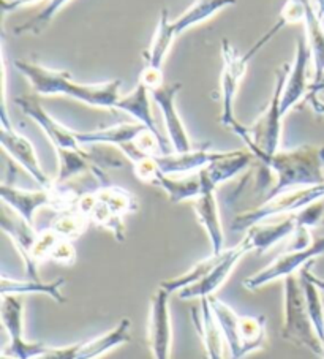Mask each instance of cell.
<instances>
[{
	"instance_id": "cell-1",
	"label": "cell",
	"mask_w": 324,
	"mask_h": 359,
	"mask_svg": "<svg viewBox=\"0 0 324 359\" xmlns=\"http://www.w3.org/2000/svg\"><path fill=\"white\" fill-rule=\"evenodd\" d=\"M236 2L238 0H195L174 21H170L166 10H161L157 29H155L151 45H149L146 51V64L141 70L140 81L144 83L151 90L165 84L163 64L171 51L174 41L180 35L185 34L187 30L210 20L219 11L233 7Z\"/></svg>"
},
{
	"instance_id": "cell-2",
	"label": "cell",
	"mask_w": 324,
	"mask_h": 359,
	"mask_svg": "<svg viewBox=\"0 0 324 359\" xmlns=\"http://www.w3.org/2000/svg\"><path fill=\"white\" fill-rule=\"evenodd\" d=\"M15 67L32 86L36 95H64L89 107L103 109H116V104L121 98V79L84 84L73 81L68 72L54 70L36 62L18 59L15 60Z\"/></svg>"
},
{
	"instance_id": "cell-3",
	"label": "cell",
	"mask_w": 324,
	"mask_h": 359,
	"mask_svg": "<svg viewBox=\"0 0 324 359\" xmlns=\"http://www.w3.org/2000/svg\"><path fill=\"white\" fill-rule=\"evenodd\" d=\"M258 162L276 175V184L267 190L263 201L283 191L324 182V146L305 144L290 151L280 149L272 156L259 157Z\"/></svg>"
},
{
	"instance_id": "cell-4",
	"label": "cell",
	"mask_w": 324,
	"mask_h": 359,
	"mask_svg": "<svg viewBox=\"0 0 324 359\" xmlns=\"http://www.w3.org/2000/svg\"><path fill=\"white\" fill-rule=\"evenodd\" d=\"M288 26V21L283 16L278 15V20L274 22V26L263 34L259 39L253 43V46L247 49L245 53L239 54L231 43L227 39L222 40V81H220V92H222V114L220 122L223 127L231 130L239 121L234 116V103L236 97L241 88L242 79H244L247 68L250 62L257 57L258 53L264 46L276 39L278 32Z\"/></svg>"
},
{
	"instance_id": "cell-5",
	"label": "cell",
	"mask_w": 324,
	"mask_h": 359,
	"mask_svg": "<svg viewBox=\"0 0 324 359\" xmlns=\"http://www.w3.org/2000/svg\"><path fill=\"white\" fill-rule=\"evenodd\" d=\"M76 209L90 224L108 230L117 241L126 238L127 215L138 210V200L132 191L119 185L106 184L90 194L78 198Z\"/></svg>"
},
{
	"instance_id": "cell-6",
	"label": "cell",
	"mask_w": 324,
	"mask_h": 359,
	"mask_svg": "<svg viewBox=\"0 0 324 359\" xmlns=\"http://www.w3.org/2000/svg\"><path fill=\"white\" fill-rule=\"evenodd\" d=\"M291 64H283L276 73V83H274L272 97L263 114L252 127L238 122L231 128L233 132L244 141L247 151L252 152L255 160L264 156H272L280 151V141H282V94L285 88L286 76H288Z\"/></svg>"
},
{
	"instance_id": "cell-7",
	"label": "cell",
	"mask_w": 324,
	"mask_h": 359,
	"mask_svg": "<svg viewBox=\"0 0 324 359\" xmlns=\"http://www.w3.org/2000/svg\"><path fill=\"white\" fill-rule=\"evenodd\" d=\"M209 304L223 342L229 350V359H241L264 345L266 318L263 315H239L231 306L215 296H210Z\"/></svg>"
},
{
	"instance_id": "cell-8",
	"label": "cell",
	"mask_w": 324,
	"mask_h": 359,
	"mask_svg": "<svg viewBox=\"0 0 324 359\" xmlns=\"http://www.w3.org/2000/svg\"><path fill=\"white\" fill-rule=\"evenodd\" d=\"M282 336L288 342L309 348L311 353L323 358V342L318 337L307 307H305L301 280L295 274L283 278Z\"/></svg>"
},
{
	"instance_id": "cell-9",
	"label": "cell",
	"mask_w": 324,
	"mask_h": 359,
	"mask_svg": "<svg viewBox=\"0 0 324 359\" xmlns=\"http://www.w3.org/2000/svg\"><path fill=\"white\" fill-rule=\"evenodd\" d=\"M321 200H324V182L283 191V194L274 196L271 200L263 201L258 208L239 214L233 220L231 228L234 231H247L250 226L278 217V215L301 212L302 209Z\"/></svg>"
},
{
	"instance_id": "cell-10",
	"label": "cell",
	"mask_w": 324,
	"mask_h": 359,
	"mask_svg": "<svg viewBox=\"0 0 324 359\" xmlns=\"http://www.w3.org/2000/svg\"><path fill=\"white\" fill-rule=\"evenodd\" d=\"M321 255H324V236L311 239L309 244L297 245L296 249L277 257L271 264L258 271L257 274L247 277L244 280V287L250 292H255V290L263 288L264 285L278 280V278L292 276L297 269L304 268L309 263H313Z\"/></svg>"
},
{
	"instance_id": "cell-11",
	"label": "cell",
	"mask_w": 324,
	"mask_h": 359,
	"mask_svg": "<svg viewBox=\"0 0 324 359\" xmlns=\"http://www.w3.org/2000/svg\"><path fill=\"white\" fill-rule=\"evenodd\" d=\"M2 321L8 334V345L2 355L16 359H34L45 353L49 346L41 342H29L24 339L22 301L18 294H2Z\"/></svg>"
},
{
	"instance_id": "cell-12",
	"label": "cell",
	"mask_w": 324,
	"mask_h": 359,
	"mask_svg": "<svg viewBox=\"0 0 324 359\" xmlns=\"http://www.w3.org/2000/svg\"><path fill=\"white\" fill-rule=\"evenodd\" d=\"M15 103L30 121H34L43 130L49 142L54 146L55 152L84 149V146L78 141L76 132L55 121L40 103L39 98L34 95H21L16 98Z\"/></svg>"
},
{
	"instance_id": "cell-13",
	"label": "cell",
	"mask_w": 324,
	"mask_h": 359,
	"mask_svg": "<svg viewBox=\"0 0 324 359\" xmlns=\"http://www.w3.org/2000/svg\"><path fill=\"white\" fill-rule=\"evenodd\" d=\"M248 252H252V247L245 238H242L239 244H236L234 247H231V249H225L220 253V258L214 266V269H212L201 282L180 290L177 293L179 298L182 301H187V299H195V298L204 299V298H210V296H214V293L227 282V278L231 276V272L234 271L236 266H238V263L247 255Z\"/></svg>"
},
{
	"instance_id": "cell-14",
	"label": "cell",
	"mask_w": 324,
	"mask_h": 359,
	"mask_svg": "<svg viewBox=\"0 0 324 359\" xmlns=\"http://www.w3.org/2000/svg\"><path fill=\"white\" fill-rule=\"evenodd\" d=\"M180 89H182L180 83H165L151 90L152 100L157 104L161 117H163L166 135L171 142L173 152H187L193 149L190 136L187 133L182 119H180L176 104V97Z\"/></svg>"
},
{
	"instance_id": "cell-15",
	"label": "cell",
	"mask_w": 324,
	"mask_h": 359,
	"mask_svg": "<svg viewBox=\"0 0 324 359\" xmlns=\"http://www.w3.org/2000/svg\"><path fill=\"white\" fill-rule=\"evenodd\" d=\"M170 293L158 288L151 299L147 320V340L154 359H171L173 326L170 311Z\"/></svg>"
},
{
	"instance_id": "cell-16",
	"label": "cell",
	"mask_w": 324,
	"mask_h": 359,
	"mask_svg": "<svg viewBox=\"0 0 324 359\" xmlns=\"http://www.w3.org/2000/svg\"><path fill=\"white\" fill-rule=\"evenodd\" d=\"M0 142H2V147L4 151L7 152V156L13 160V162L20 165L21 168L40 185V187H53L54 179L49 177L46 172L43 171L35 147L29 138H26V136L21 135L20 132H16L13 126H10L0 128Z\"/></svg>"
},
{
	"instance_id": "cell-17",
	"label": "cell",
	"mask_w": 324,
	"mask_h": 359,
	"mask_svg": "<svg viewBox=\"0 0 324 359\" xmlns=\"http://www.w3.org/2000/svg\"><path fill=\"white\" fill-rule=\"evenodd\" d=\"M311 62V51L307 40L302 35L297 40L296 45V54L295 60L290 65L288 76H286L283 94H282V114L286 116L290 113V109L296 107L299 102H302L304 98H307V94L310 90L309 83V65Z\"/></svg>"
},
{
	"instance_id": "cell-18",
	"label": "cell",
	"mask_w": 324,
	"mask_h": 359,
	"mask_svg": "<svg viewBox=\"0 0 324 359\" xmlns=\"http://www.w3.org/2000/svg\"><path fill=\"white\" fill-rule=\"evenodd\" d=\"M199 179H201V176H199ZM201 184L203 190L196 200L193 201V208H195L199 225L204 228L205 234H208L212 253H222L225 250V231H223L219 204H217L215 187L204 182L203 179Z\"/></svg>"
},
{
	"instance_id": "cell-19",
	"label": "cell",
	"mask_w": 324,
	"mask_h": 359,
	"mask_svg": "<svg viewBox=\"0 0 324 359\" xmlns=\"http://www.w3.org/2000/svg\"><path fill=\"white\" fill-rule=\"evenodd\" d=\"M223 156L222 151H210L208 146L198 147L187 152H166L157 154L155 162L158 170L166 176H187L203 170L204 166L220 158Z\"/></svg>"
},
{
	"instance_id": "cell-20",
	"label": "cell",
	"mask_w": 324,
	"mask_h": 359,
	"mask_svg": "<svg viewBox=\"0 0 324 359\" xmlns=\"http://www.w3.org/2000/svg\"><path fill=\"white\" fill-rule=\"evenodd\" d=\"M0 226H2V231L11 239V243H13V245L16 247L18 253L21 255L24 262V268H26V272H27V277L34 278V280H39L40 278L39 269L34 268L32 259H30V253H32L39 231L35 230L34 225L27 224L26 220L21 219L20 215L13 212L11 209L2 210Z\"/></svg>"
},
{
	"instance_id": "cell-21",
	"label": "cell",
	"mask_w": 324,
	"mask_h": 359,
	"mask_svg": "<svg viewBox=\"0 0 324 359\" xmlns=\"http://www.w3.org/2000/svg\"><path fill=\"white\" fill-rule=\"evenodd\" d=\"M297 215L290 214L286 215L283 220L274 222V224H266V222H261L248 228L245 231V239L252 247V252L264 253L269 250L271 247L276 245L280 241L285 238L291 236L297 231Z\"/></svg>"
},
{
	"instance_id": "cell-22",
	"label": "cell",
	"mask_w": 324,
	"mask_h": 359,
	"mask_svg": "<svg viewBox=\"0 0 324 359\" xmlns=\"http://www.w3.org/2000/svg\"><path fill=\"white\" fill-rule=\"evenodd\" d=\"M255 157L250 151H223V156L214 162L199 170V176L203 181L208 182L212 187H219L220 184L229 181L244 171Z\"/></svg>"
},
{
	"instance_id": "cell-23",
	"label": "cell",
	"mask_w": 324,
	"mask_h": 359,
	"mask_svg": "<svg viewBox=\"0 0 324 359\" xmlns=\"http://www.w3.org/2000/svg\"><path fill=\"white\" fill-rule=\"evenodd\" d=\"M149 130L146 126L136 123H117V126L92 130V132H76L78 141L86 146H97V144H109L116 146L117 149L130 142H135L140 136Z\"/></svg>"
},
{
	"instance_id": "cell-24",
	"label": "cell",
	"mask_w": 324,
	"mask_h": 359,
	"mask_svg": "<svg viewBox=\"0 0 324 359\" xmlns=\"http://www.w3.org/2000/svg\"><path fill=\"white\" fill-rule=\"evenodd\" d=\"M151 89L138 79V83H136L133 90H130L127 95H121L119 102L116 104V109L123 111V113L132 116L133 119H136L140 123H142V126H146L151 130L161 142H165L163 136H161L157 126H155L151 108Z\"/></svg>"
},
{
	"instance_id": "cell-25",
	"label": "cell",
	"mask_w": 324,
	"mask_h": 359,
	"mask_svg": "<svg viewBox=\"0 0 324 359\" xmlns=\"http://www.w3.org/2000/svg\"><path fill=\"white\" fill-rule=\"evenodd\" d=\"M130 326H132V321L128 318H122L109 331L100 334V336L90 340H86V342H79L76 359H98L111 350L117 348V346L130 342Z\"/></svg>"
},
{
	"instance_id": "cell-26",
	"label": "cell",
	"mask_w": 324,
	"mask_h": 359,
	"mask_svg": "<svg viewBox=\"0 0 324 359\" xmlns=\"http://www.w3.org/2000/svg\"><path fill=\"white\" fill-rule=\"evenodd\" d=\"M304 36L310 46L315 70V78L311 83H318L324 76V26L311 0H304Z\"/></svg>"
},
{
	"instance_id": "cell-27",
	"label": "cell",
	"mask_w": 324,
	"mask_h": 359,
	"mask_svg": "<svg viewBox=\"0 0 324 359\" xmlns=\"http://www.w3.org/2000/svg\"><path fill=\"white\" fill-rule=\"evenodd\" d=\"M152 185H157L163 190L171 203L195 201L203 190L198 172L187 176H166L160 171Z\"/></svg>"
},
{
	"instance_id": "cell-28",
	"label": "cell",
	"mask_w": 324,
	"mask_h": 359,
	"mask_svg": "<svg viewBox=\"0 0 324 359\" xmlns=\"http://www.w3.org/2000/svg\"><path fill=\"white\" fill-rule=\"evenodd\" d=\"M193 318H195L196 327L199 331V336H201L205 355L209 359H227L223 355V337L219 330V325H217L214 312H212L209 298L203 299L201 304V312L193 313Z\"/></svg>"
},
{
	"instance_id": "cell-29",
	"label": "cell",
	"mask_w": 324,
	"mask_h": 359,
	"mask_svg": "<svg viewBox=\"0 0 324 359\" xmlns=\"http://www.w3.org/2000/svg\"><path fill=\"white\" fill-rule=\"evenodd\" d=\"M65 283L64 278H58L54 282H41L34 280V278H27V280H20V278H11L8 276H2V282H0V292L2 294H34L41 293L53 298L58 302H65L64 294H62V285Z\"/></svg>"
},
{
	"instance_id": "cell-30",
	"label": "cell",
	"mask_w": 324,
	"mask_h": 359,
	"mask_svg": "<svg viewBox=\"0 0 324 359\" xmlns=\"http://www.w3.org/2000/svg\"><path fill=\"white\" fill-rule=\"evenodd\" d=\"M299 280H301L305 307H307L311 323H313L318 337H320L321 342H324V296L321 290L310 280L307 271H305V266L302 268L301 274H299Z\"/></svg>"
},
{
	"instance_id": "cell-31",
	"label": "cell",
	"mask_w": 324,
	"mask_h": 359,
	"mask_svg": "<svg viewBox=\"0 0 324 359\" xmlns=\"http://www.w3.org/2000/svg\"><path fill=\"white\" fill-rule=\"evenodd\" d=\"M219 258H220V253H210L208 258L198 262L191 269L185 271L184 274L173 277V278H170V280H163L160 283V287L166 290L170 294L179 293L180 290L191 287V285L201 282L203 278L208 276L212 269H214V266L217 264V262H219Z\"/></svg>"
},
{
	"instance_id": "cell-32",
	"label": "cell",
	"mask_w": 324,
	"mask_h": 359,
	"mask_svg": "<svg viewBox=\"0 0 324 359\" xmlns=\"http://www.w3.org/2000/svg\"><path fill=\"white\" fill-rule=\"evenodd\" d=\"M89 219L84 214H81L78 209L65 210V212H59L58 217L54 219L51 225L55 233H59L62 238L74 241L78 239L81 234L86 231V228L89 226Z\"/></svg>"
},
{
	"instance_id": "cell-33",
	"label": "cell",
	"mask_w": 324,
	"mask_h": 359,
	"mask_svg": "<svg viewBox=\"0 0 324 359\" xmlns=\"http://www.w3.org/2000/svg\"><path fill=\"white\" fill-rule=\"evenodd\" d=\"M68 2H70V0H49L46 7L43 8L39 15L32 18L30 21L21 24V26H18L13 32L16 35H22V34L39 35V34H41L48 24L51 22L55 16H58L60 8L65 7Z\"/></svg>"
},
{
	"instance_id": "cell-34",
	"label": "cell",
	"mask_w": 324,
	"mask_h": 359,
	"mask_svg": "<svg viewBox=\"0 0 324 359\" xmlns=\"http://www.w3.org/2000/svg\"><path fill=\"white\" fill-rule=\"evenodd\" d=\"M49 259H53V262L62 266H72L74 262H76V250H74L73 247V241L62 238L58 243V245L54 247Z\"/></svg>"
},
{
	"instance_id": "cell-35",
	"label": "cell",
	"mask_w": 324,
	"mask_h": 359,
	"mask_svg": "<svg viewBox=\"0 0 324 359\" xmlns=\"http://www.w3.org/2000/svg\"><path fill=\"white\" fill-rule=\"evenodd\" d=\"M79 344H73L68 346H49L43 355L34 359H76Z\"/></svg>"
},
{
	"instance_id": "cell-36",
	"label": "cell",
	"mask_w": 324,
	"mask_h": 359,
	"mask_svg": "<svg viewBox=\"0 0 324 359\" xmlns=\"http://www.w3.org/2000/svg\"><path fill=\"white\" fill-rule=\"evenodd\" d=\"M35 2H39V0H2L4 16L11 13V11H16L22 7H26V5L35 4Z\"/></svg>"
},
{
	"instance_id": "cell-37",
	"label": "cell",
	"mask_w": 324,
	"mask_h": 359,
	"mask_svg": "<svg viewBox=\"0 0 324 359\" xmlns=\"http://www.w3.org/2000/svg\"><path fill=\"white\" fill-rule=\"evenodd\" d=\"M313 264V263H309V264H305V271H307V276L310 277V280L313 282L318 288L321 290V293H323V296H324V278H321V277H316L313 272H310V266Z\"/></svg>"
},
{
	"instance_id": "cell-38",
	"label": "cell",
	"mask_w": 324,
	"mask_h": 359,
	"mask_svg": "<svg viewBox=\"0 0 324 359\" xmlns=\"http://www.w3.org/2000/svg\"><path fill=\"white\" fill-rule=\"evenodd\" d=\"M315 8H316L318 16H320V20L324 26V0H315Z\"/></svg>"
},
{
	"instance_id": "cell-39",
	"label": "cell",
	"mask_w": 324,
	"mask_h": 359,
	"mask_svg": "<svg viewBox=\"0 0 324 359\" xmlns=\"http://www.w3.org/2000/svg\"><path fill=\"white\" fill-rule=\"evenodd\" d=\"M0 359H16V358H11V356H7V355H2V358Z\"/></svg>"
},
{
	"instance_id": "cell-40",
	"label": "cell",
	"mask_w": 324,
	"mask_h": 359,
	"mask_svg": "<svg viewBox=\"0 0 324 359\" xmlns=\"http://www.w3.org/2000/svg\"><path fill=\"white\" fill-rule=\"evenodd\" d=\"M323 359H324V342H323Z\"/></svg>"
}]
</instances>
